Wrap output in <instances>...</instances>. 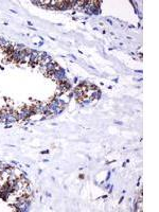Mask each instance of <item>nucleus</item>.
<instances>
[{"mask_svg": "<svg viewBox=\"0 0 159 212\" xmlns=\"http://www.w3.org/2000/svg\"><path fill=\"white\" fill-rule=\"evenodd\" d=\"M0 118H1V112H0Z\"/></svg>", "mask_w": 159, "mask_h": 212, "instance_id": "1", "label": "nucleus"}]
</instances>
